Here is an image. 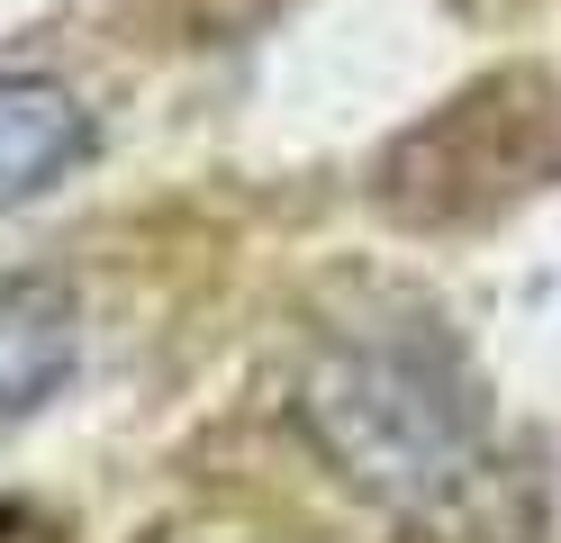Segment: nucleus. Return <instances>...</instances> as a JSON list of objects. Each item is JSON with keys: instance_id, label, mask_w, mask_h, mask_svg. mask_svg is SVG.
<instances>
[{"instance_id": "1", "label": "nucleus", "mask_w": 561, "mask_h": 543, "mask_svg": "<svg viewBox=\"0 0 561 543\" xmlns=\"http://www.w3.org/2000/svg\"><path fill=\"white\" fill-rule=\"evenodd\" d=\"M308 426L344 462V480H363L390 507H416L462 480V398L399 336L335 344L308 372Z\"/></svg>"}, {"instance_id": "2", "label": "nucleus", "mask_w": 561, "mask_h": 543, "mask_svg": "<svg viewBox=\"0 0 561 543\" xmlns=\"http://www.w3.org/2000/svg\"><path fill=\"white\" fill-rule=\"evenodd\" d=\"M91 109L55 72H0V217L46 200L64 172L91 163Z\"/></svg>"}, {"instance_id": "3", "label": "nucleus", "mask_w": 561, "mask_h": 543, "mask_svg": "<svg viewBox=\"0 0 561 543\" xmlns=\"http://www.w3.org/2000/svg\"><path fill=\"white\" fill-rule=\"evenodd\" d=\"M82 362V299L46 272L0 281V426L46 408Z\"/></svg>"}]
</instances>
